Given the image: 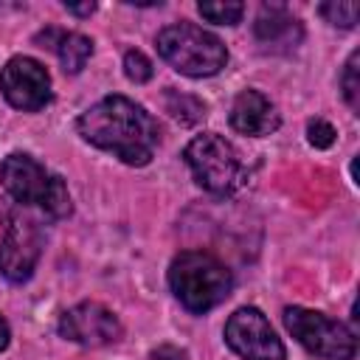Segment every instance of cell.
<instances>
[{
	"mask_svg": "<svg viewBox=\"0 0 360 360\" xmlns=\"http://www.w3.org/2000/svg\"><path fill=\"white\" fill-rule=\"evenodd\" d=\"M39 253H42V233L37 222L22 214H8L6 231L0 239V273L8 281L22 284L31 278L39 262Z\"/></svg>",
	"mask_w": 360,
	"mask_h": 360,
	"instance_id": "52a82bcc",
	"label": "cell"
},
{
	"mask_svg": "<svg viewBox=\"0 0 360 360\" xmlns=\"http://www.w3.org/2000/svg\"><path fill=\"white\" fill-rule=\"evenodd\" d=\"M194 180L211 191V194H233L242 183H245V166L239 160V152L219 135L214 132H205V135H197L186 152H183Z\"/></svg>",
	"mask_w": 360,
	"mask_h": 360,
	"instance_id": "5b68a950",
	"label": "cell"
},
{
	"mask_svg": "<svg viewBox=\"0 0 360 360\" xmlns=\"http://www.w3.org/2000/svg\"><path fill=\"white\" fill-rule=\"evenodd\" d=\"M166 101H169V112H172L174 118H180V121H186V124H194V121L202 115V104H200L197 98H191V96L169 93Z\"/></svg>",
	"mask_w": 360,
	"mask_h": 360,
	"instance_id": "2e32d148",
	"label": "cell"
},
{
	"mask_svg": "<svg viewBox=\"0 0 360 360\" xmlns=\"http://www.w3.org/2000/svg\"><path fill=\"white\" fill-rule=\"evenodd\" d=\"M357 62H360V53L354 51L352 56H349V62H346V68H343V79H340V84H343V96H346V101H349V107L352 110H357L360 107V82H357Z\"/></svg>",
	"mask_w": 360,
	"mask_h": 360,
	"instance_id": "e0dca14e",
	"label": "cell"
},
{
	"mask_svg": "<svg viewBox=\"0 0 360 360\" xmlns=\"http://www.w3.org/2000/svg\"><path fill=\"white\" fill-rule=\"evenodd\" d=\"M124 73L127 79H132L135 84H143L152 79V62L141 53V51H127L124 53Z\"/></svg>",
	"mask_w": 360,
	"mask_h": 360,
	"instance_id": "ac0fdd59",
	"label": "cell"
},
{
	"mask_svg": "<svg viewBox=\"0 0 360 360\" xmlns=\"http://www.w3.org/2000/svg\"><path fill=\"white\" fill-rule=\"evenodd\" d=\"M200 14L211 22H219V25H236L245 14V6L242 3H200L197 6Z\"/></svg>",
	"mask_w": 360,
	"mask_h": 360,
	"instance_id": "5bb4252c",
	"label": "cell"
},
{
	"mask_svg": "<svg viewBox=\"0 0 360 360\" xmlns=\"http://www.w3.org/2000/svg\"><path fill=\"white\" fill-rule=\"evenodd\" d=\"M307 138H309V143L315 149H326V146L335 143V127L329 121H323V118H312L309 127H307Z\"/></svg>",
	"mask_w": 360,
	"mask_h": 360,
	"instance_id": "d6986e66",
	"label": "cell"
},
{
	"mask_svg": "<svg viewBox=\"0 0 360 360\" xmlns=\"http://www.w3.org/2000/svg\"><path fill=\"white\" fill-rule=\"evenodd\" d=\"M37 42H45L42 48H51V51L59 56L65 73H79V70L87 65L90 53H93V42H90V37L76 34V31L48 28L45 34L37 37Z\"/></svg>",
	"mask_w": 360,
	"mask_h": 360,
	"instance_id": "7c38bea8",
	"label": "cell"
},
{
	"mask_svg": "<svg viewBox=\"0 0 360 360\" xmlns=\"http://www.w3.org/2000/svg\"><path fill=\"white\" fill-rule=\"evenodd\" d=\"M158 51L160 56L180 73L186 76H214L225 68L228 51L219 37L211 31H202L200 25L191 22H174L166 25L158 34Z\"/></svg>",
	"mask_w": 360,
	"mask_h": 360,
	"instance_id": "277c9868",
	"label": "cell"
},
{
	"mask_svg": "<svg viewBox=\"0 0 360 360\" xmlns=\"http://www.w3.org/2000/svg\"><path fill=\"white\" fill-rule=\"evenodd\" d=\"M59 335L79 346H107L121 338V321L96 301H82L59 321Z\"/></svg>",
	"mask_w": 360,
	"mask_h": 360,
	"instance_id": "30bf717a",
	"label": "cell"
},
{
	"mask_svg": "<svg viewBox=\"0 0 360 360\" xmlns=\"http://www.w3.org/2000/svg\"><path fill=\"white\" fill-rule=\"evenodd\" d=\"M256 39L264 45H295L301 39V25L292 14H287V8L281 6H262L259 17H256Z\"/></svg>",
	"mask_w": 360,
	"mask_h": 360,
	"instance_id": "4fadbf2b",
	"label": "cell"
},
{
	"mask_svg": "<svg viewBox=\"0 0 360 360\" xmlns=\"http://www.w3.org/2000/svg\"><path fill=\"white\" fill-rule=\"evenodd\" d=\"M228 346L245 360H284V343L276 338L273 326L256 307L236 309L225 323Z\"/></svg>",
	"mask_w": 360,
	"mask_h": 360,
	"instance_id": "ba28073f",
	"label": "cell"
},
{
	"mask_svg": "<svg viewBox=\"0 0 360 360\" xmlns=\"http://www.w3.org/2000/svg\"><path fill=\"white\" fill-rule=\"evenodd\" d=\"M281 124L276 107L259 90H242L231 107V127L242 135H270Z\"/></svg>",
	"mask_w": 360,
	"mask_h": 360,
	"instance_id": "8fae6325",
	"label": "cell"
},
{
	"mask_svg": "<svg viewBox=\"0 0 360 360\" xmlns=\"http://www.w3.org/2000/svg\"><path fill=\"white\" fill-rule=\"evenodd\" d=\"M65 8H68L70 14L87 17V14H93V11H96V3H82V6H76V3H65Z\"/></svg>",
	"mask_w": 360,
	"mask_h": 360,
	"instance_id": "ffe728a7",
	"label": "cell"
},
{
	"mask_svg": "<svg viewBox=\"0 0 360 360\" xmlns=\"http://www.w3.org/2000/svg\"><path fill=\"white\" fill-rule=\"evenodd\" d=\"M284 326L307 352H312L318 357L352 360L357 352L354 332L346 329L340 321L326 318L323 312L304 309V307H287L284 309Z\"/></svg>",
	"mask_w": 360,
	"mask_h": 360,
	"instance_id": "8992f818",
	"label": "cell"
},
{
	"mask_svg": "<svg viewBox=\"0 0 360 360\" xmlns=\"http://www.w3.org/2000/svg\"><path fill=\"white\" fill-rule=\"evenodd\" d=\"M76 127L87 143L112 152L129 166L149 163L160 141L155 118L127 96H107L96 101L79 115Z\"/></svg>",
	"mask_w": 360,
	"mask_h": 360,
	"instance_id": "6da1fadb",
	"label": "cell"
},
{
	"mask_svg": "<svg viewBox=\"0 0 360 360\" xmlns=\"http://www.w3.org/2000/svg\"><path fill=\"white\" fill-rule=\"evenodd\" d=\"M3 188L22 205H37L48 217L62 219L70 214V194L59 174H51L31 155H8L0 163Z\"/></svg>",
	"mask_w": 360,
	"mask_h": 360,
	"instance_id": "3957f363",
	"label": "cell"
},
{
	"mask_svg": "<svg viewBox=\"0 0 360 360\" xmlns=\"http://www.w3.org/2000/svg\"><path fill=\"white\" fill-rule=\"evenodd\" d=\"M318 11H321V17H326V22L340 25V28H352L357 22L360 6L357 3H321Z\"/></svg>",
	"mask_w": 360,
	"mask_h": 360,
	"instance_id": "9a60e30c",
	"label": "cell"
},
{
	"mask_svg": "<svg viewBox=\"0 0 360 360\" xmlns=\"http://www.w3.org/2000/svg\"><path fill=\"white\" fill-rule=\"evenodd\" d=\"M0 90L17 110L37 112L51 101V76L31 56H11L0 70Z\"/></svg>",
	"mask_w": 360,
	"mask_h": 360,
	"instance_id": "9c48e42d",
	"label": "cell"
},
{
	"mask_svg": "<svg viewBox=\"0 0 360 360\" xmlns=\"http://www.w3.org/2000/svg\"><path fill=\"white\" fill-rule=\"evenodd\" d=\"M231 270L211 253L186 250L169 267V287L188 312H208L231 292Z\"/></svg>",
	"mask_w": 360,
	"mask_h": 360,
	"instance_id": "7a4b0ae2",
	"label": "cell"
},
{
	"mask_svg": "<svg viewBox=\"0 0 360 360\" xmlns=\"http://www.w3.org/2000/svg\"><path fill=\"white\" fill-rule=\"evenodd\" d=\"M8 346V323L3 321V315H0V352Z\"/></svg>",
	"mask_w": 360,
	"mask_h": 360,
	"instance_id": "44dd1931",
	"label": "cell"
}]
</instances>
